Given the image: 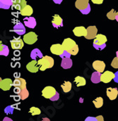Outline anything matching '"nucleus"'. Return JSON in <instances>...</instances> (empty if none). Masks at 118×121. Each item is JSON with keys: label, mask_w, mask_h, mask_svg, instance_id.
Wrapping results in <instances>:
<instances>
[{"label": "nucleus", "mask_w": 118, "mask_h": 121, "mask_svg": "<svg viewBox=\"0 0 118 121\" xmlns=\"http://www.w3.org/2000/svg\"><path fill=\"white\" fill-rule=\"evenodd\" d=\"M62 47L64 50L69 52L71 55H76L79 52V46L74 40L71 38H66L62 42Z\"/></svg>", "instance_id": "f257e3e1"}, {"label": "nucleus", "mask_w": 118, "mask_h": 121, "mask_svg": "<svg viewBox=\"0 0 118 121\" xmlns=\"http://www.w3.org/2000/svg\"><path fill=\"white\" fill-rule=\"evenodd\" d=\"M38 63L40 65V70L41 71H44L47 68H52L54 65L55 61L51 56H45L38 60Z\"/></svg>", "instance_id": "f03ea898"}, {"label": "nucleus", "mask_w": 118, "mask_h": 121, "mask_svg": "<svg viewBox=\"0 0 118 121\" xmlns=\"http://www.w3.org/2000/svg\"><path fill=\"white\" fill-rule=\"evenodd\" d=\"M107 37L105 35L99 34L97 35V36L94 38L93 46V47L97 50H103L106 47V42H107Z\"/></svg>", "instance_id": "7ed1b4c3"}, {"label": "nucleus", "mask_w": 118, "mask_h": 121, "mask_svg": "<svg viewBox=\"0 0 118 121\" xmlns=\"http://www.w3.org/2000/svg\"><path fill=\"white\" fill-rule=\"evenodd\" d=\"M57 91H56L55 88H54L53 87L47 86L42 91V96L45 97V99H50L57 94Z\"/></svg>", "instance_id": "20e7f679"}, {"label": "nucleus", "mask_w": 118, "mask_h": 121, "mask_svg": "<svg viewBox=\"0 0 118 121\" xmlns=\"http://www.w3.org/2000/svg\"><path fill=\"white\" fill-rule=\"evenodd\" d=\"M23 39L27 44H33L38 40V35L34 32H30L24 35Z\"/></svg>", "instance_id": "39448f33"}, {"label": "nucleus", "mask_w": 118, "mask_h": 121, "mask_svg": "<svg viewBox=\"0 0 118 121\" xmlns=\"http://www.w3.org/2000/svg\"><path fill=\"white\" fill-rule=\"evenodd\" d=\"M11 48L13 49L17 50V49H21L24 46V39H21L20 37H16L10 41Z\"/></svg>", "instance_id": "423d86ee"}, {"label": "nucleus", "mask_w": 118, "mask_h": 121, "mask_svg": "<svg viewBox=\"0 0 118 121\" xmlns=\"http://www.w3.org/2000/svg\"><path fill=\"white\" fill-rule=\"evenodd\" d=\"M13 81L10 78H6L2 80L0 78V88L3 91H8L13 86Z\"/></svg>", "instance_id": "0eeeda50"}, {"label": "nucleus", "mask_w": 118, "mask_h": 121, "mask_svg": "<svg viewBox=\"0 0 118 121\" xmlns=\"http://www.w3.org/2000/svg\"><path fill=\"white\" fill-rule=\"evenodd\" d=\"M115 78V73L110 70L105 71L101 74V82L104 83H109Z\"/></svg>", "instance_id": "6e6552de"}, {"label": "nucleus", "mask_w": 118, "mask_h": 121, "mask_svg": "<svg viewBox=\"0 0 118 121\" xmlns=\"http://www.w3.org/2000/svg\"><path fill=\"white\" fill-rule=\"evenodd\" d=\"M50 52L53 54H55V55H57V56H61L64 53V48L62 47V44H53V45L51 46Z\"/></svg>", "instance_id": "1a4fd4ad"}, {"label": "nucleus", "mask_w": 118, "mask_h": 121, "mask_svg": "<svg viewBox=\"0 0 118 121\" xmlns=\"http://www.w3.org/2000/svg\"><path fill=\"white\" fill-rule=\"evenodd\" d=\"M13 31L19 35H25L26 33V28L22 23L17 21L14 26Z\"/></svg>", "instance_id": "9d476101"}, {"label": "nucleus", "mask_w": 118, "mask_h": 121, "mask_svg": "<svg viewBox=\"0 0 118 121\" xmlns=\"http://www.w3.org/2000/svg\"><path fill=\"white\" fill-rule=\"evenodd\" d=\"M98 35V29L95 26H89L87 28V35L85 37L87 39H94Z\"/></svg>", "instance_id": "9b49d317"}, {"label": "nucleus", "mask_w": 118, "mask_h": 121, "mask_svg": "<svg viewBox=\"0 0 118 121\" xmlns=\"http://www.w3.org/2000/svg\"><path fill=\"white\" fill-rule=\"evenodd\" d=\"M92 66H93L94 70H95L96 71L100 72V73H102L105 70V63L103 61H102V60H95V61H93V63L92 64Z\"/></svg>", "instance_id": "f8f14e48"}, {"label": "nucleus", "mask_w": 118, "mask_h": 121, "mask_svg": "<svg viewBox=\"0 0 118 121\" xmlns=\"http://www.w3.org/2000/svg\"><path fill=\"white\" fill-rule=\"evenodd\" d=\"M26 69L30 73H35L40 70V65H38L37 60H33L26 65Z\"/></svg>", "instance_id": "ddd939ff"}, {"label": "nucleus", "mask_w": 118, "mask_h": 121, "mask_svg": "<svg viewBox=\"0 0 118 121\" xmlns=\"http://www.w3.org/2000/svg\"><path fill=\"white\" fill-rule=\"evenodd\" d=\"M27 2L26 0H13V4L12 8L14 9L21 11L22 9H24L27 4Z\"/></svg>", "instance_id": "4468645a"}, {"label": "nucleus", "mask_w": 118, "mask_h": 121, "mask_svg": "<svg viewBox=\"0 0 118 121\" xmlns=\"http://www.w3.org/2000/svg\"><path fill=\"white\" fill-rule=\"evenodd\" d=\"M73 32L76 37H86L87 35V28L84 26H78L74 28Z\"/></svg>", "instance_id": "2eb2a0df"}, {"label": "nucleus", "mask_w": 118, "mask_h": 121, "mask_svg": "<svg viewBox=\"0 0 118 121\" xmlns=\"http://www.w3.org/2000/svg\"><path fill=\"white\" fill-rule=\"evenodd\" d=\"M106 94L108 97L109 98L110 100L113 101L116 99V98L118 96V88H112V87H108L106 90Z\"/></svg>", "instance_id": "dca6fc26"}, {"label": "nucleus", "mask_w": 118, "mask_h": 121, "mask_svg": "<svg viewBox=\"0 0 118 121\" xmlns=\"http://www.w3.org/2000/svg\"><path fill=\"white\" fill-rule=\"evenodd\" d=\"M24 25L25 26L29 28H35L36 26V21L34 17H30V16H27L24 19Z\"/></svg>", "instance_id": "f3484780"}, {"label": "nucleus", "mask_w": 118, "mask_h": 121, "mask_svg": "<svg viewBox=\"0 0 118 121\" xmlns=\"http://www.w3.org/2000/svg\"><path fill=\"white\" fill-rule=\"evenodd\" d=\"M52 24L54 28H59L60 27L63 26V20L59 15L55 14V15L53 16L52 21Z\"/></svg>", "instance_id": "a211bd4d"}, {"label": "nucleus", "mask_w": 118, "mask_h": 121, "mask_svg": "<svg viewBox=\"0 0 118 121\" xmlns=\"http://www.w3.org/2000/svg\"><path fill=\"white\" fill-rule=\"evenodd\" d=\"M89 5V0H76L75 2V6L79 11L84 10Z\"/></svg>", "instance_id": "6ab92c4d"}, {"label": "nucleus", "mask_w": 118, "mask_h": 121, "mask_svg": "<svg viewBox=\"0 0 118 121\" xmlns=\"http://www.w3.org/2000/svg\"><path fill=\"white\" fill-rule=\"evenodd\" d=\"M13 86L14 87H20L21 90L26 87V82L24 79L19 78H16L15 80L13 82Z\"/></svg>", "instance_id": "aec40b11"}, {"label": "nucleus", "mask_w": 118, "mask_h": 121, "mask_svg": "<svg viewBox=\"0 0 118 121\" xmlns=\"http://www.w3.org/2000/svg\"><path fill=\"white\" fill-rule=\"evenodd\" d=\"M61 66L64 69H69L71 68L72 66V60L71 59L70 57H65L61 59Z\"/></svg>", "instance_id": "412c9836"}, {"label": "nucleus", "mask_w": 118, "mask_h": 121, "mask_svg": "<svg viewBox=\"0 0 118 121\" xmlns=\"http://www.w3.org/2000/svg\"><path fill=\"white\" fill-rule=\"evenodd\" d=\"M101 74H102L101 73L98 72V71L93 72L90 77L91 82L94 84H98V83L100 82H101Z\"/></svg>", "instance_id": "4be33fe9"}, {"label": "nucleus", "mask_w": 118, "mask_h": 121, "mask_svg": "<svg viewBox=\"0 0 118 121\" xmlns=\"http://www.w3.org/2000/svg\"><path fill=\"white\" fill-rule=\"evenodd\" d=\"M20 13L24 16H26V17L30 16L33 14V8L30 6L26 5L24 9H22L20 11Z\"/></svg>", "instance_id": "5701e85b"}, {"label": "nucleus", "mask_w": 118, "mask_h": 121, "mask_svg": "<svg viewBox=\"0 0 118 121\" xmlns=\"http://www.w3.org/2000/svg\"><path fill=\"white\" fill-rule=\"evenodd\" d=\"M30 57L33 60H36L37 59H41L43 57L42 53L40 51L39 49H34L30 53Z\"/></svg>", "instance_id": "b1692460"}, {"label": "nucleus", "mask_w": 118, "mask_h": 121, "mask_svg": "<svg viewBox=\"0 0 118 121\" xmlns=\"http://www.w3.org/2000/svg\"><path fill=\"white\" fill-rule=\"evenodd\" d=\"M13 0H0V8L3 9H9L12 6Z\"/></svg>", "instance_id": "393cba45"}, {"label": "nucleus", "mask_w": 118, "mask_h": 121, "mask_svg": "<svg viewBox=\"0 0 118 121\" xmlns=\"http://www.w3.org/2000/svg\"><path fill=\"white\" fill-rule=\"evenodd\" d=\"M74 82L76 83L77 87H81L84 86L86 84V80L84 78L81 77V76H77L74 79Z\"/></svg>", "instance_id": "a878e982"}, {"label": "nucleus", "mask_w": 118, "mask_h": 121, "mask_svg": "<svg viewBox=\"0 0 118 121\" xmlns=\"http://www.w3.org/2000/svg\"><path fill=\"white\" fill-rule=\"evenodd\" d=\"M9 54V47L1 43L0 44V55L1 56H7Z\"/></svg>", "instance_id": "bb28decb"}, {"label": "nucleus", "mask_w": 118, "mask_h": 121, "mask_svg": "<svg viewBox=\"0 0 118 121\" xmlns=\"http://www.w3.org/2000/svg\"><path fill=\"white\" fill-rule=\"evenodd\" d=\"M71 87H72V85L69 81H64V82L61 85V88L62 89V90L64 93H67L70 91L71 90Z\"/></svg>", "instance_id": "cd10ccee"}, {"label": "nucleus", "mask_w": 118, "mask_h": 121, "mask_svg": "<svg viewBox=\"0 0 118 121\" xmlns=\"http://www.w3.org/2000/svg\"><path fill=\"white\" fill-rule=\"evenodd\" d=\"M93 103L96 108H101L103 105V99L102 97H97L95 100L93 101Z\"/></svg>", "instance_id": "c85d7f7f"}, {"label": "nucleus", "mask_w": 118, "mask_h": 121, "mask_svg": "<svg viewBox=\"0 0 118 121\" xmlns=\"http://www.w3.org/2000/svg\"><path fill=\"white\" fill-rule=\"evenodd\" d=\"M118 15V11H115L114 9H111L110 11H109L108 13H107V17L108 19L110 20H115L116 18V16Z\"/></svg>", "instance_id": "c756f323"}, {"label": "nucleus", "mask_w": 118, "mask_h": 121, "mask_svg": "<svg viewBox=\"0 0 118 121\" xmlns=\"http://www.w3.org/2000/svg\"><path fill=\"white\" fill-rule=\"evenodd\" d=\"M19 95L20 96L21 100H24V99H27L28 97L29 92H28V90L26 89V87H25V88L22 89V90L19 94Z\"/></svg>", "instance_id": "7c9ffc66"}, {"label": "nucleus", "mask_w": 118, "mask_h": 121, "mask_svg": "<svg viewBox=\"0 0 118 121\" xmlns=\"http://www.w3.org/2000/svg\"><path fill=\"white\" fill-rule=\"evenodd\" d=\"M29 113H31L32 116H37V115H40L41 113V111L40 108H38L37 107H31L30 108Z\"/></svg>", "instance_id": "2f4dec72"}, {"label": "nucleus", "mask_w": 118, "mask_h": 121, "mask_svg": "<svg viewBox=\"0 0 118 121\" xmlns=\"http://www.w3.org/2000/svg\"><path fill=\"white\" fill-rule=\"evenodd\" d=\"M111 66L114 68H118V57H115L111 63Z\"/></svg>", "instance_id": "473e14b6"}, {"label": "nucleus", "mask_w": 118, "mask_h": 121, "mask_svg": "<svg viewBox=\"0 0 118 121\" xmlns=\"http://www.w3.org/2000/svg\"><path fill=\"white\" fill-rule=\"evenodd\" d=\"M80 11H81V13H82L84 14V15L89 14V13H90V4L88 6L87 8H86V9H84V10H81Z\"/></svg>", "instance_id": "72a5a7b5"}, {"label": "nucleus", "mask_w": 118, "mask_h": 121, "mask_svg": "<svg viewBox=\"0 0 118 121\" xmlns=\"http://www.w3.org/2000/svg\"><path fill=\"white\" fill-rule=\"evenodd\" d=\"M71 54L69 52H67V51H66V50H64V53L61 55V56H59L61 59H63V58H65V57H70L71 56Z\"/></svg>", "instance_id": "f704fd0d"}, {"label": "nucleus", "mask_w": 118, "mask_h": 121, "mask_svg": "<svg viewBox=\"0 0 118 121\" xmlns=\"http://www.w3.org/2000/svg\"><path fill=\"white\" fill-rule=\"evenodd\" d=\"M7 110H9V111H7L6 114H8V113H13V111H14V107H13V106H10L6 107V108H5V111H7Z\"/></svg>", "instance_id": "c9c22d12"}, {"label": "nucleus", "mask_w": 118, "mask_h": 121, "mask_svg": "<svg viewBox=\"0 0 118 121\" xmlns=\"http://www.w3.org/2000/svg\"><path fill=\"white\" fill-rule=\"evenodd\" d=\"M59 99V94L58 92H57V94L52 97V98H51L50 100H51L52 101H57L58 99Z\"/></svg>", "instance_id": "e433bc0d"}, {"label": "nucleus", "mask_w": 118, "mask_h": 121, "mask_svg": "<svg viewBox=\"0 0 118 121\" xmlns=\"http://www.w3.org/2000/svg\"><path fill=\"white\" fill-rule=\"evenodd\" d=\"M21 89L20 87H14V92L16 94H19L21 91Z\"/></svg>", "instance_id": "4c0bfd02"}, {"label": "nucleus", "mask_w": 118, "mask_h": 121, "mask_svg": "<svg viewBox=\"0 0 118 121\" xmlns=\"http://www.w3.org/2000/svg\"><path fill=\"white\" fill-rule=\"evenodd\" d=\"M91 1L95 4H101L103 2V0H91Z\"/></svg>", "instance_id": "58836bf2"}, {"label": "nucleus", "mask_w": 118, "mask_h": 121, "mask_svg": "<svg viewBox=\"0 0 118 121\" xmlns=\"http://www.w3.org/2000/svg\"><path fill=\"white\" fill-rule=\"evenodd\" d=\"M114 81L115 82H117L118 83V71H117L115 73V78H114Z\"/></svg>", "instance_id": "ea45409f"}, {"label": "nucleus", "mask_w": 118, "mask_h": 121, "mask_svg": "<svg viewBox=\"0 0 118 121\" xmlns=\"http://www.w3.org/2000/svg\"><path fill=\"white\" fill-rule=\"evenodd\" d=\"M86 121H97V118H94V117H88L87 118H86Z\"/></svg>", "instance_id": "a19ab883"}, {"label": "nucleus", "mask_w": 118, "mask_h": 121, "mask_svg": "<svg viewBox=\"0 0 118 121\" xmlns=\"http://www.w3.org/2000/svg\"><path fill=\"white\" fill-rule=\"evenodd\" d=\"M97 118V121H104V118H103V116H98L96 117Z\"/></svg>", "instance_id": "79ce46f5"}, {"label": "nucleus", "mask_w": 118, "mask_h": 121, "mask_svg": "<svg viewBox=\"0 0 118 121\" xmlns=\"http://www.w3.org/2000/svg\"><path fill=\"white\" fill-rule=\"evenodd\" d=\"M55 4H60L61 2H62V1L63 0H52Z\"/></svg>", "instance_id": "37998d69"}, {"label": "nucleus", "mask_w": 118, "mask_h": 121, "mask_svg": "<svg viewBox=\"0 0 118 121\" xmlns=\"http://www.w3.org/2000/svg\"><path fill=\"white\" fill-rule=\"evenodd\" d=\"M3 121H12V119H11V118H8V117H5L4 119H3Z\"/></svg>", "instance_id": "c03bdc74"}, {"label": "nucleus", "mask_w": 118, "mask_h": 121, "mask_svg": "<svg viewBox=\"0 0 118 121\" xmlns=\"http://www.w3.org/2000/svg\"><path fill=\"white\" fill-rule=\"evenodd\" d=\"M42 121H50V119H49V118H42Z\"/></svg>", "instance_id": "a18cd8bd"}, {"label": "nucleus", "mask_w": 118, "mask_h": 121, "mask_svg": "<svg viewBox=\"0 0 118 121\" xmlns=\"http://www.w3.org/2000/svg\"><path fill=\"white\" fill-rule=\"evenodd\" d=\"M115 20H116V21H117L118 22V15L117 16H116V18H115Z\"/></svg>", "instance_id": "49530a36"}, {"label": "nucleus", "mask_w": 118, "mask_h": 121, "mask_svg": "<svg viewBox=\"0 0 118 121\" xmlns=\"http://www.w3.org/2000/svg\"><path fill=\"white\" fill-rule=\"evenodd\" d=\"M116 56H117V57H118V51L117 52H116Z\"/></svg>", "instance_id": "de8ad7c7"}]
</instances>
